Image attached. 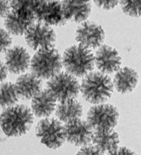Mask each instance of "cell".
Returning <instances> with one entry per match:
<instances>
[{"label": "cell", "instance_id": "cell-1", "mask_svg": "<svg viewBox=\"0 0 141 155\" xmlns=\"http://www.w3.org/2000/svg\"><path fill=\"white\" fill-rule=\"evenodd\" d=\"M33 113L25 105L5 108L0 114V126L8 137H20L27 133L33 124Z\"/></svg>", "mask_w": 141, "mask_h": 155}, {"label": "cell", "instance_id": "cell-2", "mask_svg": "<svg viewBox=\"0 0 141 155\" xmlns=\"http://www.w3.org/2000/svg\"><path fill=\"white\" fill-rule=\"evenodd\" d=\"M114 84L110 77L100 72H91L84 77L80 92L85 101L98 105L105 103L112 95Z\"/></svg>", "mask_w": 141, "mask_h": 155}, {"label": "cell", "instance_id": "cell-3", "mask_svg": "<svg viewBox=\"0 0 141 155\" xmlns=\"http://www.w3.org/2000/svg\"><path fill=\"white\" fill-rule=\"evenodd\" d=\"M63 66L75 77H84L94 69V55L91 50L80 44L66 48L62 57Z\"/></svg>", "mask_w": 141, "mask_h": 155}, {"label": "cell", "instance_id": "cell-4", "mask_svg": "<svg viewBox=\"0 0 141 155\" xmlns=\"http://www.w3.org/2000/svg\"><path fill=\"white\" fill-rule=\"evenodd\" d=\"M63 67L62 57L54 47L37 51L31 59L32 74L42 79H50L59 73Z\"/></svg>", "mask_w": 141, "mask_h": 155}, {"label": "cell", "instance_id": "cell-5", "mask_svg": "<svg viewBox=\"0 0 141 155\" xmlns=\"http://www.w3.org/2000/svg\"><path fill=\"white\" fill-rule=\"evenodd\" d=\"M46 89L59 103L75 99L80 91L76 77L67 72H60L47 83Z\"/></svg>", "mask_w": 141, "mask_h": 155}, {"label": "cell", "instance_id": "cell-6", "mask_svg": "<svg viewBox=\"0 0 141 155\" xmlns=\"http://www.w3.org/2000/svg\"><path fill=\"white\" fill-rule=\"evenodd\" d=\"M119 114L111 104L95 105L89 110L87 121L94 130H110L116 126Z\"/></svg>", "mask_w": 141, "mask_h": 155}, {"label": "cell", "instance_id": "cell-7", "mask_svg": "<svg viewBox=\"0 0 141 155\" xmlns=\"http://www.w3.org/2000/svg\"><path fill=\"white\" fill-rule=\"evenodd\" d=\"M36 135L41 143L50 149H57L65 141L64 126L59 119L45 118L36 127Z\"/></svg>", "mask_w": 141, "mask_h": 155}, {"label": "cell", "instance_id": "cell-8", "mask_svg": "<svg viewBox=\"0 0 141 155\" xmlns=\"http://www.w3.org/2000/svg\"><path fill=\"white\" fill-rule=\"evenodd\" d=\"M24 35L28 46L37 51L52 48L56 41V33L53 28L37 21L30 26Z\"/></svg>", "mask_w": 141, "mask_h": 155}, {"label": "cell", "instance_id": "cell-9", "mask_svg": "<svg viewBox=\"0 0 141 155\" xmlns=\"http://www.w3.org/2000/svg\"><path fill=\"white\" fill-rule=\"evenodd\" d=\"M75 39L78 44L85 48L90 50L99 48L105 39V32L100 25L85 21L78 26Z\"/></svg>", "mask_w": 141, "mask_h": 155}, {"label": "cell", "instance_id": "cell-10", "mask_svg": "<svg viewBox=\"0 0 141 155\" xmlns=\"http://www.w3.org/2000/svg\"><path fill=\"white\" fill-rule=\"evenodd\" d=\"M64 133L67 142L76 146L84 147L92 141L94 131L87 121L77 119L65 123Z\"/></svg>", "mask_w": 141, "mask_h": 155}, {"label": "cell", "instance_id": "cell-11", "mask_svg": "<svg viewBox=\"0 0 141 155\" xmlns=\"http://www.w3.org/2000/svg\"><path fill=\"white\" fill-rule=\"evenodd\" d=\"M37 22L50 26H61L66 23L63 12L61 2L41 0L35 11Z\"/></svg>", "mask_w": 141, "mask_h": 155}, {"label": "cell", "instance_id": "cell-12", "mask_svg": "<svg viewBox=\"0 0 141 155\" xmlns=\"http://www.w3.org/2000/svg\"><path fill=\"white\" fill-rule=\"evenodd\" d=\"M95 65L102 73L109 74L116 72L121 65V58L115 48L102 45L94 54Z\"/></svg>", "mask_w": 141, "mask_h": 155}, {"label": "cell", "instance_id": "cell-13", "mask_svg": "<svg viewBox=\"0 0 141 155\" xmlns=\"http://www.w3.org/2000/svg\"><path fill=\"white\" fill-rule=\"evenodd\" d=\"M31 59L26 48L20 46H15L6 52L5 64L12 74H21L31 67Z\"/></svg>", "mask_w": 141, "mask_h": 155}, {"label": "cell", "instance_id": "cell-14", "mask_svg": "<svg viewBox=\"0 0 141 155\" xmlns=\"http://www.w3.org/2000/svg\"><path fill=\"white\" fill-rule=\"evenodd\" d=\"M61 6L65 20L75 23L86 21L92 11L89 0H62Z\"/></svg>", "mask_w": 141, "mask_h": 155}, {"label": "cell", "instance_id": "cell-15", "mask_svg": "<svg viewBox=\"0 0 141 155\" xmlns=\"http://www.w3.org/2000/svg\"><path fill=\"white\" fill-rule=\"evenodd\" d=\"M15 85L19 98L24 100L32 99L42 91V80L32 73L20 75Z\"/></svg>", "mask_w": 141, "mask_h": 155}, {"label": "cell", "instance_id": "cell-16", "mask_svg": "<svg viewBox=\"0 0 141 155\" xmlns=\"http://www.w3.org/2000/svg\"><path fill=\"white\" fill-rule=\"evenodd\" d=\"M57 101L47 89L42 90L32 99V113L38 118H47L56 110Z\"/></svg>", "mask_w": 141, "mask_h": 155}, {"label": "cell", "instance_id": "cell-17", "mask_svg": "<svg viewBox=\"0 0 141 155\" xmlns=\"http://www.w3.org/2000/svg\"><path fill=\"white\" fill-rule=\"evenodd\" d=\"M36 22L33 17L11 11L4 18L6 31L13 35H23L31 25Z\"/></svg>", "mask_w": 141, "mask_h": 155}, {"label": "cell", "instance_id": "cell-18", "mask_svg": "<svg viewBox=\"0 0 141 155\" xmlns=\"http://www.w3.org/2000/svg\"><path fill=\"white\" fill-rule=\"evenodd\" d=\"M138 74L133 68L125 67L118 70L114 78V86L122 94L132 92L138 84Z\"/></svg>", "mask_w": 141, "mask_h": 155}, {"label": "cell", "instance_id": "cell-19", "mask_svg": "<svg viewBox=\"0 0 141 155\" xmlns=\"http://www.w3.org/2000/svg\"><path fill=\"white\" fill-rule=\"evenodd\" d=\"M92 141L103 153L107 152V154L116 150L120 142L118 133L113 130H94Z\"/></svg>", "mask_w": 141, "mask_h": 155}, {"label": "cell", "instance_id": "cell-20", "mask_svg": "<svg viewBox=\"0 0 141 155\" xmlns=\"http://www.w3.org/2000/svg\"><path fill=\"white\" fill-rule=\"evenodd\" d=\"M55 114L60 121L65 124L72 120L80 119L83 115V106L76 99L68 100L57 105Z\"/></svg>", "mask_w": 141, "mask_h": 155}, {"label": "cell", "instance_id": "cell-21", "mask_svg": "<svg viewBox=\"0 0 141 155\" xmlns=\"http://www.w3.org/2000/svg\"><path fill=\"white\" fill-rule=\"evenodd\" d=\"M19 99L15 84L2 82L0 84V106L3 108L16 105Z\"/></svg>", "mask_w": 141, "mask_h": 155}, {"label": "cell", "instance_id": "cell-22", "mask_svg": "<svg viewBox=\"0 0 141 155\" xmlns=\"http://www.w3.org/2000/svg\"><path fill=\"white\" fill-rule=\"evenodd\" d=\"M41 1V0H9V2L11 11L32 17L35 19V11Z\"/></svg>", "mask_w": 141, "mask_h": 155}, {"label": "cell", "instance_id": "cell-23", "mask_svg": "<svg viewBox=\"0 0 141 155\" xmlns=\"http://www.w3.org/2000/svg\"><path fill=\"white\" fill-rule=\"evenodd\" d=\"M123 12L130 17L141 16V0H120Z\"/></svg>", "mask_w": 141, "mask_h": 155}, {"label": "cell", "instance_id": "cell-24", "mask_svg": "<svg viewBox=\"0 0 141 155\" xmlns=\"http://www.w3.org/2000/svg\"><path fill=\"white\" fill-rule=\"evenodd\" d=\"M12 39L11 33L6 30L0 28V53L6 52L11 48Z\"/></svg>", "mask_w": 141, "mask_h": 155}, {"label": "cell", "instance_id": "cell-25", "mask_svg": "<svg viewBox=\"0 0 141 155\" xmlns=\"http://www.w3.org/2000/svg\"><path fill=\"white\" fill-rule=\"evenodd\" d=\"M94 2L100 8L111 10L114 8L119 4L120 0H94Z\"/></svg>", "mask_w": 141, "mask_h": 155}, {"label": "cell", "instance_id": "cell-26", "mask_svg": "<svg viewBox=\"0 0 141 155\" xmlns=\"http://www.w3.org/2000/svg\"><path fill=\"white\" fill-rule=\"evenodd\" d=\"M103 152L95 146L87 145L82 147V148L77 152V155H103Z\"/></svg>", "mask_w": 141, "mask_h": 155}, {"label": "cell", "instance_id": "cell-27", "mask_svg": "<svg viewBox=\"0 0 141 155\" xmlns=\"http://www.w3.org/2000/svg\"><path fill=\"white\" fill-rule=\"evenodd\" d=\"M11 4L8 0H0V19L5 18L11 11Z\"/></svg>", "mask_w": 141, "mask_h": 155}, {"label": "cell", "instance_id": "cell-28", "mask_svg": "<svg viewBox=\"0 0 141 155\" xmlns=\"http://www.w3.org/2000/svg\"><path fill=\"white\" fill-rule=\"evenodd\" d=\"M107 155H137L134 152L125 147H118L116 150L108 153Z\"/></svg>", "mask_w": 141, "mask_h": 155}, {"label": "cell", "instance_id": "cell-29", "mask_svg": "<svg viewBox=\"0 0 141 155\" xmlns=\"http://www.w3.org/2000/svg\"><path fill=\"white\" fill-rule=\"evenodd\" d=\"M8 70L7 68L6 64L0 61V83L4 82L8 76Z\"/></svg>", "mask_w": 141, "mask_h": 155}, {"label": "cell", "instance_id": "cell-30", "mask_svg": "<svg viewBox=\"0 0 141 155\" xmlns=\"http://www.w3.org/2000/svg\"><path fill=\"white\" fill-rule=\"evenodd\" d=\"M46 1H49V2H60V0H46Z\"/></svg>", "mask_w": 141, "mask_h": 155}, {"label": "cell", "instance_id": "cell-31", "mask_svg": "<svg viewBox=\"0 0 141 155\" xmlns=\"http://www.w3.org/2000/svg\"><path fill=\"white\" fill-rule=\"evenodd\" d=\"M89 1H91V0H89Z\"/></svg>", "mask_w": 141, "mask_h": 155}, {"label": "cell", "instance_id": "cell-32", "mask_svg": "<svg viewBox=\"0 0 141 155\" xmlns=\"http://www.w3.org/2000/svg\"><path fill=\"white\" fill-rule=\"evenodd\" d=\"M8 1H9V0H8Z\"/></svg>", "mask_w": 141, "mask_h": 155}]
</instances>
